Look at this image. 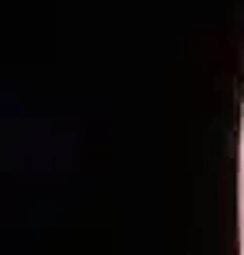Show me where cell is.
Listing matches in <instances>:
<instances>
[{
  "mask_svg": "<svg viewBox=\"0 0 244 255\" xmlns=\"http://www.w3.org/2000/svg\"><path fill=\"white\" fill-rule=\"evenodd\" d=\"M241 235H244V169H241Z\"/></svg>",
  "mask_w": 244,
  "mask_h": 255,
  "instance_id": "1",
  "label": "cell"
}]
</instances>
